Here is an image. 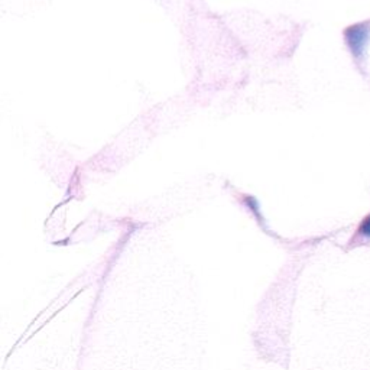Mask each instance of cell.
I'll use <instances>...</instances> for the list:
<instances>
[{
  "instance_id": "obj_1",
  "label": "cell",
  "mask_w": 370,
  "mask_h": 370,
  "mask_svg": "<svg viewBox=\"0 0 370 370\" xmlns=\"http://www.w3.org/2000/svg\"><path fill=\"white\" fill-rule=\"evenodd\" d=\"M343 38L359 73L366 77V57L370 43V19L344 28Z\"/></svg>"
},
{
  "instance_id": "obj_2",
  "label": "cell",
  "mask_w": 370,
  "mask_h": 370,
  "mask_svg": "<svg viewBox=\"0 0 370 370\" xmlns=\"http://www.w3.org/2000/svg\"><path fill=\"white\" fill-rule=\"evenodd\" d=\"M356 238H361V239L370 240V213L360 221Z\"/></svg>"
}]
</instances>
